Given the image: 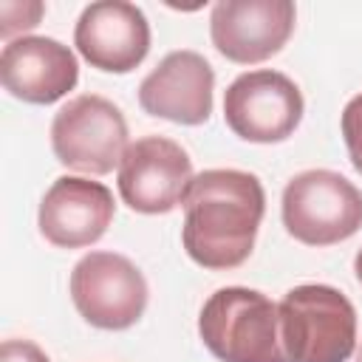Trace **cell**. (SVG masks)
Listing matches in <instances>:
<instances>
[{"label":"cell","instance_id":"cell-1","mask_svg":"<svg viewBox=\"0 0 362 362\" xmlns=\"http://www.w3.org/2000/svg\"><path fill=\"white\" fill-rule=\"evenodd\" d=\"M263 212L266 192L255 173L204 170L184 195V252L204 269H235L249 260Z\"/></svg>","mask_w":362,"mask_h":362},{"label":"cell","instance_id":"cell-2","mask_svg":"<svg viewBox=\"0 0 362 362\" xmlns=\"http://www.w3.org/2000/svg\"><path fill=\"white\" fill-rule=\"evenodd\" d=\"M198 334L221 362H288L280 339V311L257 288L226 286L209 294Z\"/></svg>","mask_w":362,"mask_h":362},{"label":"cell","instance_id":"cell-3","mask_svg":"<svg viewBox=\"0 0 362 362\" xmlns=\"http://www.w3.org/2000/svg\"><path fill=\"white\" fill-rule=\"evenodd\" d=\"M280 339L288 362H348L356 348L351 300L322 283H303L283 294Z\"/></svg>","mask_w":362,"mask_h":362},{"label":"cell","instance_id":"cell-4","mask_svg":"<svg viewBox=\"0 0 362 362\" xmlns=\"http://www.w3.org/2000/svg\"><path fill=\"white\" fill-rule=\"evenodd\" d=\"M283 226L305 246H334L362 229V192L334 170H303L283 189Z\"/></svg>","mask_w":362,"mask_h":362},{"label":"cell","instance_id":"cell-5","mask_svg":"<svg viewBox=\"0 0 362 362\" xmlns=\"http://www.w3.org/2000/svg\"><path fill=\"white\" fill-rule=\"evenodd\" d=\"M127 147V122L105 96L82 93L62 105L51 122V150L68 170L105 175L122 164Z\"/></svg>","mask_w":362,"mask_h":362},{"label":"cell","instance_id":"cell-6","mask_svg":"<svg viewBox=\"0 0 362 362\" xmlns=\"http://www.w3.org/2000/svg\"><path fill=\"white\" fill-rule=\"evenodd\" d=\"M147 280L141 269L116 252H90L71 272V300L85 322L102 331L136 325L147 308Z\"/></svg>","mask_w":362,"mask_h":362},{"label":"cell","instance_id":"cell-7","mask_svg":"<svg viewBox=\"0 0 362 362\" xmlns=\"http://www.w3.org/2000/svg\"><path fill=\"white\" fill-rule=\"evenodd\" d=\"M303 93L280 71L260 68L240 74L223 93V119L229 130L255 144L286 141L303 122Z\"/></svg>","mask_w":362,"mask_h":362},{"label":"cell","instance_id":"cell-8","mask_svg":"<svg viewBox=\"0 0 362 362\" xmlns=\"http://www.w3.org/2000/svg\"><path fill=\"white\" fill-rule=\"evenodd\" d=\"M192 161L187 150L167 136L136 139L119 164V195L141 215H164L184 204L192 184Z\"/></svg>","mask_w":362,"mask_h":362},{"label":"cell","instance_id":"cell-9","mask_svg":"<svg viewBox=\"0 0 362 362\" xmlns=\"http://www.w3.org/2000/svg\"><path fill=\"white\" fill-rule=\"evenodd\" d=\"M291 0H221L209 14V37L221 57L255 65L274 57L294 34Z\"/></svg>","mask_w":362,"mask_h":362},{"label":"cell","instance_id":"cell-10","mask_svg":"<svg viewBox=\"0 0 362 362\" xmlns=\"http://www.w3.org/2000/svg\"><path fill=\"white\" fill-rule=\"evenodd\" d=\"M74 45L96 71L130 74L150 51V23L144 11L124 0H99L82 8Z\"/></svg>","mask_w":362,"mask_h":362},{"label":"cell","instance_id":"cell-11","mask_svg":"<svg viewBox=\"0 0 362 362\" xmlns=\"http://www.w3.org/2000/svg\"><path fill=\"white\" fill-rule=\"evenodd\" d=\"M113 215V192L105 184L79 175H59L40 201L37 226L51 246L82 249L107 232Z\"/></svg>","mask_w":362,"mask_h":362},{"label":"cell","instance_id":"cell-12","mask_svg":"<svg viewBox=\"0 0 362 362\" xmlns=\"http://www.w3.org/2000/svg\"><path fill=\"white\" fill-rule=\"evenodd\" d=\"M215 71L198 51H170L139 85V105L156 119L204 124L212 113Z\"/></svg>","mask_w":362,"mask_h":362},{"label":"cell","instance_id":"cell-13","mask_svg":"<svg viewBox=\"0 0 362 362\" xmlns=\"http://www.w3.org/2000/svg\"><path fill=\"white\" fill-rule=\"evenodd\" d=\"M3 88L28 105H54L79 82V62L54 37H17L0 54Z\"/></svg>","mask_w":362,"mask_h":362},{"label":"cell","instance_id":"cell-14","mask_svg":"<svg viewBox=\"0 0 362 362\" xmlns=\"http://www.w3.org/2000/svg\"><path fill=\"white\" fill-rule=\"evenodd\" d=\"M45 6L31 0V3H0V34L6 42H11V34L14 31H28L40 23Z\"/></svg>","mask_w":362,"mask_h":362},{"label":"cell","instance_id":"cell-15","mask_svg":"<svg viewBox=\"0 0 362 362\" xmlns=\"http://www.w3.org/2000/svg\"><path fill=\"white\" fill-rule=\"evenodd\" d=\"M342 139L356 173H362V93H356L342 110Z\"/></svg>","mask_w":362,"mask_h":362},{"label":"cell","instance_id":"cell-16","mask_svg":"<svg viewBox=\"0 0 362 362\" xmlns=\"http://www.w3.org/2000/svg\"><path fill=\"white\" fill-rule=\"evenodd\" d=\"M0 362H51V359L31 339H6L0 348Z\"/></svg>","mask_w":362,"mask_h":362},{"label":"cell","instance_id":"cell-17","mask_svg":"<svg viewBox=\"0 0 362 362\" xmlns=\"http://www.w3.org/2000/svg\"><path fill=\"white\" fill-rule=\"evenodd\" d=\"M354 272H356V280L362 283V249H359L356 257H354Z\"/></svg>","mask_w":362,"mask_h":362},{"label":"cell","instance_id":"cell-18","mask_svg":"<svg viewBox=\"0 0 362 362\" xmlns=\"http://www.w3.org/2000/svg\"><path fill=\"white\" fill-rule=\"evenodd\" d=\"M354 362H362V342H359V348H356V356H354Z\"/></svg>","mask_w":362,"mask_h":362}]
</instances>
